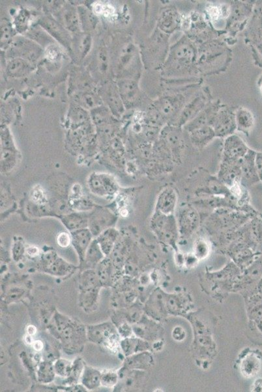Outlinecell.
Returning a JSON list of instances; mask_svg holds the SVG:
<instances>
[{"label": "cell", "mask_w": 262, "mask_h": 392, "mask_svg": "<svg viewBox=\"0 0 262 392\" xmlns=\"http://www.w3.org/2000/svg\"><path fill=\"white\" fill-rule=\"evenodd\" d=\"M87 186L93 194L106 200L114 199L119 191L116 178L109 173H91L88 177Z\"/></svg>", "instance_id": "obj_1"}, {"label": "cell", "mask_w": 262, "mask_h": 392, "mask_svg": "<svg viewBox=\"0 0 262 392\" xmlns=\"http://www.w3.org/2000/svg\"><path fill=\"white\" fill-rule=\"evenodd\" d=\"M182 103V98L179 96L160 98L153 105L150 112V120L152 126L158 127L166 121L172 119Z\"/></svg>", "instance_id": "obj_2"}, {"label": "cell", "mask_w": 262, "mask_h": 392, "mask_svg": "<svg viewBox=\"0 0 262 392\" xmlns=\"http://www.w3.org/2000/svg\"><path fill=\"white\" fill-rule=\"evenodd\" d=\"M117 217L114 212L106 207L96 206L88 213V228L94 238L110 227H115Z\"/></svg>", "instance_id": "obj_3"}, {"label": "cell", "mask_w": 262, "mask_h": 392, "mask_svg": "<svg viewBox=\"0 0 262 392\" xmlns=\"http://www.w3.org/2000/svg\"><path fill=\"white\" fill-rule=\"evenodd\" d=\"M152 230L160 239L166 242L173 241L179 234L178 222L173 215H166L155 211L151 221Z\"/></svg>", "instance_id": "obj_4"}, {"label": "cell", "mask_w": 262, "mask_h": 392, "mask_svg": "<svg viewBox=\"0 0 262 392\" xmlns=\"http://www.w3.org/2000/svg\"><path fill=\"white\" fill-rule=\"evenodd\" d=\"M10 52L13 58H22L31 64L37 62L42 55L41 47L28 38L21 37L13 41Z\"/></svg>", "instance_id": "obj_5"}, {"label": "cell", "mask_w": 262, "mask_h": 392, "mask_svg": "<svg viewBox=\"0 0 262 392\" xmlns=\"http://www.w3.org/2000/svg\"><path fill=\"white\" fill-rule=\"evenodd\" d=\"M40 264L45 272L58 277L67 276L73 271L74 268L73 265L60 258L54 251L47 252L42 254Z\"/></svg>", "instance_id": "obj_6"}, {"label": "cell", "mask_w": 262, "mask_h": 392, "mask_svg": "<svg viewBox=\"0 0 262 392\" xmlns=\"http://www.w3.org/2000/svg\"><path fill=\"white\" fill-rule=\"evenodd\" d=\"M160 141L166 149L170 152L173 159L179 160L184 148L182 130L177 126H168L160 133Z\"/></svg>", "instance_id": "obj_7"}, {"label": "cell", "mask_w": 262, "mask_h": 392, "mask_svg": "<svg viewBox=\"0 0 262 392\" xmlns=\"http://www.w3.org/2000/svg\"><path fill=\"white\" fill-rule=\"evenodd\" d=\"M216 137H225L234 134L237 130L235 113L228 109L219 110L211 124Z\"/></svg>", "instance_id": "obj_8"}, {"label": "cell", "mask_w": 262, "mask_h": 392, "mask_svg": "<svg viewBox=\"0 0 262 392\" xmlns=\"http://www.w3.org/2000/svg\"><path fill=\"white\" fill-rule=\"evenodd\" d=\"M249 148L240 137L232 134L226 138L224 143L223 161L238 162L247 154Z\"/></svg>", "instance_id": "obj_9"}, {"label": "cell", "mask_w": 262, "mask_h": 392, "mask_svg": "<svg viewBox=\"0 0 262 392\" xmlns=\"http://www.w3.org/2000/svg\"><path fill=\"white\" fill-rule=\"evenodd\" d=\"M88 334L90 339L97 343H103L106 347L110 349L116 348V332L112 326H108V324L91 327L88 330Z\"/></svg>", "instance_id": "obj_10"}, {"label": "cell", "mask_w": 262, "mask_h": 392, "mask_svg": "<svg viewBox=\"0 0 262 392\" xmlns=\"http://www.w3.org/2000/svg\"><path fill=\"white\" fill-rule=\"evenodd\" d=\"M200 217L195 209L185 207L178 213V226L179 233L183 236L191 235L198 229Z\"/></svg>", "instance_id": "obj_11"}, {"label": "cell", "mask_w": 262, "mask_h": 392, "mask_svg": "<svg viewBox=\"0 0 262 392\" xmlns=\"http://www.w3.org/2000/svg\"><path fill=\"white\" fill-rule=\"evenodd\" d=\"M69 205L73 211L90 213L97 206L91 199L83 194L80 184H74L69 194Z\"/></svg>", "instance_id": "obj_12"}, {"label": "cell", "mask_w": 262, "mask_h": 392, "mask_svg": "<svg viewBox=\"0 0 262 392\" xmlns=\"http://www.w3.org/2000/svg\"><path fill=\"white\" fill-rule=\"evenodd\" d=\"M178 204V195L174 189L166 188L158 195L155 211L166 215H173Z\"/></svg>", "instance_id": "obj_13"}, {"label": "cell", "mask_w": 262, "mask_h": 392, "mask_svg": "<svg viewBox=\"0 0 262 392\" xmlns=\"http://www.w3.org/2000/svg\"><path fill=\"white\" fill-rule=\"evenodd\" d=\"M72 245L81 263L84 260L85 252L94 240V237L90 229L83 228L71 232Z\"/></svg>", "instance_id": "obj_14"}, {"label": "cell", "mask_w": 262, "mask_h": 392, "mask_svg": "<svg viewBox=\"0 0 262 392\" xmlns=\"http://www.w3.org/2000/svg\"><path fill=\"white\" fill-rule=\"evenodd\" d=\"M256 152L249 149L247 154L240 161L241 179L248 183H254L259 181L256 167Z\"/></svg>", "instance_id": "obj_15"}, {"label": "cell", "mask_w": 262, "mask_h": 392, "mask_svg": "<svg viewBox=\"0 0 262 392\" xmlns=\"http://www.w3.org/2000/svg\"><path fill=\"white\" fill-rule=\"evenodd\" d=\"M65 228L70 232L88 227V213L72 211L59 216Z\"/></svg>", "instance_id": "obj_16"}, {"label": "cell", "mask_w": 262, "mask_h": 392, "mask_svg": "<svg viewBox=\"0 0 262 392\" xmlns=\"http://www.w3.org/2000/svg\"><path fill=\"white\" fill-rule=\"evenodd\" d=\"M103 96L105 98L110 111L116 116L121 115L124 111V104L117 85L110 84L104 90Z\"/></svg>", "instance_id": "obj_17"}, {"label": "cell", "mask_w": 262, "mask_h": 392, "mask_svg": "<svg viewBox=\"0 0 262 392\" xmlns=\"http://www.w3.org/2000/svg\"><path fill=\"white\" fill-rule=\"evenodd\" d=\"M205 99L203 96L197 97L188 105L185 106L178 116L177 126L187 125L189 122L193 120L199 112L204 109Z\"/></svg>", "instance_id": "obj_18"}, {"label": "cell", "mask_w": 262, "mask_h": 392, "mask_svg": "<svg viewBox=\"0 0 262 392\" xmlns=\"http://www.w3.org/2000/svg\"><path fill=\"white\" fill-rule=\"evenodd\" d=\"M189 133L192 143L198 149L205 147L216 137L213 128L209 125L203 126Z\"/></svg>", "instance_id": "obj_19"}, {"label": "cell", "mask_w": 262, "mask_h": 392, "mask_svg": "<svg viewBox=\"0 0 262 392\" xmlns=\"http://www.w3.org/2000/svg\"><path fill=\"white\" fill-rule=\"evenodd\" d=\"M117 87L124 105H131L135 103L139 96V88L135 81L129 80L119 81Z\"/></svg>", "instance_id": "obj_20"}, {"label": "cell", "mask_w": 262, "mask_h": 392, "mask_svg": "<svg viewBox=\"0 0 262 392\" xmlns=\"http://www.w3.org/2000/svg\"><path fill=\"white\" fill-rule=\"evenodd\" d=\"M119 236V231L116 227H112L106 229L96 238L106 257L112 254Z\"/></svg>", "instance_id": "obj_21"}, {"label": "cell", "mask_w": 262, "mask_h": 392, "mask_svg": "<svg viewBox=\"0 0 262 392\" xmlns=\"http://www.w3.org/2000/svg\"><path fill=\"white\" fill-rule=\"evenodd\" d=\"M33 70L32 64L20 58H13L7 65V73L11 77H24L28 76Z\"/></svg>", "instance_id": "obj_22"}, {"label": "cell", "mask_w": 262, "mask_h": 392, "mask_svg": "<svg viewBox=\"0 0 262 392\" xmlns=\"http://www.w3.org/2000/svg\"><path fill=\"white\" fill-rule=\"evenodd\" d=\"M39 24L50 35H53L56 40L60 41L63 46H69L68 33L55 20L46 18L42 19Z\"/></svg>", "instance_id": "obj_23"}, {"label": "cell", "mask_w": 262, "mask_h": 392, "mask_svg": "<svg viewBox=\"0 0 262 392\" xmlns=\"http://www.w3.org/2000/svg\"><path fill=\"white\" fill-rule=\"evenodd\" d=\"M105 258L106 256L99 246L98 242L96 239L94 238L85 252L84 260L82 263L92 269L97 266Z\"/></svg>", "instance_id": "obj_24"}, {"label": "cell", "mask_w": 262, "mask_h": 392, "mask_svg": "<svg viewBox=\"0 0 262 392\" xmlns=\"http://www.w3.org/2000/svg\"><path fill=\"white\" fill-rule=\"evenodd\" d=\"M237 130L248 134L254 124V119L251 112L245 107L239 108L235 112Z\"/></svg>", "instance_id": "obj_25"}, {"label": "cell", "mask_w": 262, "mask_h": 392, "mask_svg": "<svg viewBox=\"0 0 262 392\" xmlns=\"http://www.w3.org/2000/svg\"><path fill=\"white\" fill-rule=\"evenodd\" d=\"M17 148H1V171L10 172L17 165L19 160Z\"/></svg>", "instance_id": "obj_26"}, {"label": "cell", "mask_w": 262, "mask_h": 392, "mask_svg": "<svg viewBox=\"0 0 262 392\" xmlns=\"http://www.w3.org/2000/svg\"><path fill=\"white\" fill-rule=\"evenodd\" d=\"M173 58L176 62L182 65L190 64L194 59V52L191 45L184 44L179 45L173 52Z\"/></svg>", "instance_id": "obj_27"}, {"label": "cell", "mask_w": 262, "mask_h": 392, "mask_svg": "<svg viewBox=\"0 0 262 392\" xmlns=\"http://www.w3.org/2000/svg\"><path fill=\"white\" fill-rule=\"evenodd\" d=\"M78 13L80 27H82L83 30L90 31L96 28L98 19L91 11L84 7H79Z\"/></svg>", "instance_id": "obj_28"}, {"label": "cell", "mask_w": 262, "mask_h": 392, "mask_svg": "<svg viewBox=\"0 0 262 392\" xmlns=\"http://www.w3.org/2000/svg\"><path fill=\"white\" fill-rule=\"evenodd\" d=\"M101 375L100 371L96 369L85 367L82 373V384L88 389L97 388L101 384Z\"/></svg>", "instance_id": "obj_29"}, {"label": "cell", "mask_w": 262, "mask_h": 392, "mask_svg": "<svg viewBox=\"0 0 262 392\" xmlns=\"http://www.w3.org/2000/svg\"><path fill=\"white\" fill-rule=\"evenodd\" d=\"M49 33L42 30V28H33L28 31V34L29 39L32 40L40 47L49 46L50 44L54 43L53 38H51Z\"/></svg>", "instance_id": "obj_30"}, {"label": "cell", "mask_w": 262, "mask_h": 392, "mask_svg": "<svg viewBox=\"0 0 262 392\" xmlns=\"http://www.w3.org/2000/svg\"><path fill=\"white\" fill-rule=\"evenodd\" d=\"M63 20L65 26L69 31L76 32L80 29V24L78 11L74 10L73 8L70 7L64 11Z\"/></svg>", "instance_id": "obj_31"}, {"label": "cell", "mask_w": 262, "mask_h": 392, "mask_svg": "<svg viewBox=\"0 0 262 392\" xmlns=\"http://www.w3.org/2000/svg\"><path fill=\"white\" fill-rule=\"evenodd\" d=\"M77 101L81 107L94 110L100 107V100L99 97L92 93L83 92L77 96Z\"/></svg>", "instance_id": "obj_32"}, {"label": "cell", "mask_w": 262, "mask_h": 392, "mask_svg": "<svg viewBox=\"0 0 262 392\" xmlns=\"http://www.w3.org/2000/svg\"><path fill=\"white\" fill-rule=\"evenodd\" d=\"M112 272L111 260L105 258L97 265V276L99 277L100 283L106 284L109 281Z\"/></svg>", "instance_id": "obj_33"}, {"label": "cell", "mask_w": 262, "mask_h": 392, "mask_svg": "<svg viewBox=\"0 0 262 392\" xmlns=\"http://www.w3.org/2000/svg\"><path fill=\"white\" fill-rule=\"evenodd\" d=\"M54 369L55 373L61 377H69L73 371V365L66 360L60 359L56 361Z\"/></svg>", "instance_id": "obj_34"}, {"label": "cell", "mask_w": 262, "mask_h": 392, "mask_svg": "<svg viewBox=\"0 0 262 392\" xmlns=\"http://www.w3.org/2000/svg\"><path fill=\"white\" fill-rule=\"evenodd\" d=\"M260 362L258 358L254 356L248 358L243 363V370L247 375L254 376L260 369Z\"/></svg>", "instance_id": "obj_35"}, {"label": "cell", "mask_w": 262, "mask_h": 392, "mask_svg": "<svg viewBox=\"0 0 262 392\" xmlns=\"http://www.w3.org/2000/svg\"><path fill=\"white\" fill-rule=\"evenodd\" d=\"M13 36V29L8 20L1 22V46L4 47L11 42Z\"/></svg>", "instance_id": "obj_36"}, {"label": "cell", "mask_w": 262, "mask_h": 392, "mask_svg": "<svg viewBox=\"0 0 262 392\" xmlns=\"http://www.w3.org/2000/svg\"><path fill=\"white\" fill-rule=\"evenodd\" d=\"M97 63L101 73H107L109 69V55L105 47H101L97 54Z\"/></svg>", "instance_id": "obj_37"}, {"label": "cell", "mask_w": 262, "mask_h": 392, "mask_svg": "<svg viewBox=\"0 0 262 392\" xmlns=\"http://www.w3.org/2000/svg\"><path fill=\"white\" fill-rule=\"evenodd\" d=\"M209 251V243L202 239L198 240L194 245V255L199 260L206 258L208 256Z\"/></svg>", "instance_id": "obj_38"}, {"label": "cell", "mask_w": 262, "mask_h": 392, "mask_svg": "<svg viewBox=\"0 0 262 392\" xmlns=\"http://www.w3.org/2000/svg\"><path fill=\"white\" fill-rule=\"evenodd\" d=\"M92 38L90 34H84L80 38L78 42V53L81 58H85L91 51Z\"/></svg>", "instance_id": "obj_39"}, {"label": "cell", "mask_w": 262, "mask_h": 392, "mask_svg": "<svg viewBox=\"0 0 262 392\" xmlns=\"http://www.w3.org/2000/svg\"><path fill=\"white\" fill-rule=\"evenodd\" d=\"M166 14H164L160 22V26L162 30L168 31L172 30L175 28L176 26V15L173 14L172 12L166 13Z\"/></svg>", "instance_id": "obj_40"}, {"label": "cell", "mask_w": 262, "mask_h": 392, "mask_svg": "<svg viewBox=\"0 0 262 392\" xmlns=\"http://www.w3.org/2000/svg\"><path fill=\"white\" fill-rule=\"evenodd\" d=\"M26 248L24 246L23 240L22 238H15L13 242L12 252L13 258L16 261L21 260L24 254L26 252Z\"/></svg>", "instance_id": "obj_41"}, {"label": "cell", "mask_w": 262, "mask_h": 392, "mask_svg": "<svg viewBox=\"0 0 262 392\" xmlns=\"http://www.w3.org/2000/svg\"><path fill=\"white\" fill-rule=\"evenodd\" d=\"M54 366L52 367L51 365L48 364H42L41 366H40L38 374H39V379L42 380V382L45 380H47V382L51 381L54 378Z\"/></svg>", "instance_id": "obj_42"}, {"label": "cell", "mask_w": 262, "mask_h": 392, "mask_svg": "<svg viewBox=\"0 0 262 392\" xmlns=\"http://www.w3.org/2000/svg\"><path fill=\"white\" fill-rule=\"evenodd\" d=\"M250 233L253 239L256 242H262V220L260 218H254L252 220Z\"/></svg>", "instance_id": "obj_43"}, {"label": "cell", "mask_w": 262, "mask_h": 392, "mask_svg": "<svg viewBox=\"0 0 262 392\" xmlns=\"http://www.w3.org/2000/svg\"><path fill=\"white\" fill-rule=\"evenodd\" d=\"M56 243L59 247L62 249H67L72 245L71 232L61 231L56 237Z\"/></svg>", "instance_id": "obj_44"}, {"label": "cell", "mask_w": 262, "mask_h": 392, "mask_svg": "<svg viewBox=\"0 0 262 392\" xmlns=\"http://www.w3.org/2000/svg\"><path fill=\"white\" fill-rule=\"evenodd\" d=\"M71 119L76 123H82L87 120L88 116L87 112L82 107H74L71 112Z\"/></svg>", "instance_id": "obj_45"}, {"label": "cell", "mask_w": 262, "mask_h": 392, "mask_svg": "<svg viewBox=\"0 0 262 392\" xmlns=\"http://www.w3.org/2000/svg\"><path fill=\"white\" fill-rule=\"evenodd\" d=\"M117 376L116 373L108 372L101 375V384L105 387H112L116 384Z\"/></svg>", "instance_id": "obj_46"}, {"label": "cell", "mask_w": 262, "mask_h": 392, "mask_svg": "<svg viewBox=\"0 0 262 392\" xmlns=\"http://www.w3.org/2000/svg\"><path fill=\"white\" fill-rule=\"evenodd\" d=\"M256 167L259 181H262V152L256 153Z\"/></svg>", "instance_id": "obj_47"}, {"label": "cell", "mask_w": 262, "mask_h": 392, "mask_svg": "<svg viewBox=\"0 0 262 392\" xmlns=\"http://www.w3.org/2000/svg\"><path fill=\"white\" fill-rule=\"evenodd\" d=\"M26 253L31 258H36L39 255V249L37 247L29 246L26 248Z\"/></svg>", "instance_id": "obj_48"}, {"label": "cell", "mask_w": 262, "mask_h": 392, "mask_svg": "<svg viewBox=\"0 0 262 392\" xmlns=\"http://www.w3.org/2000/svg\"><path fill=\"white\" fill-rule=\"evenodd\" d=\"M32 346L35 351H37V352H40L44 348V344L41 341L37 340V341H33Z\"/></svg>", "instance_id": "obj_49"}, {"label": "cell", "mask_w": 262, "mask_h": 392, "mask_svg": "<svg viewBox=\"0 0 262 392\" xmlns=\"http://www.w3.org/2000/svg\"><path fill=\"white\" fill-rule=\"evenodd\" d=\"M26 332L27 334L31 335V336H33V335H35L36 333H37V328H36L34 326L29 325L27 327Z\"/></svg>", "instance_id": "obj_50"}, {"label": "cell", "mask_w": 262, "mask_h": 392, "mask_svg": "<svg viewBox=\"0 0 262 392\" xmlns=\"http://www.w3.org/2000/svg\"><path fill=\"white\" fill-rule=\"evenodd\" d=\"M254 391H262L261 378H259V379L256 380V381L255 382L254 384Z\"/></svg>", "instance_id": "obj_51"}, {"label": "cell", "mask_w": 262, "mask_h": 392, "mask_svg": "<svg viewBox=\"0 0 262 392\" xmlns=\"http://www.w3.org/2000/svg\"><path fill=\"white\" fill-rule=\"evenodd\" d=\"M24 341L26 342L27 344H29H29L32 345L33 342V336L27 334L26 336H25Z\"/></svg>", "instance_id": "obj_52"}]
</instances>
